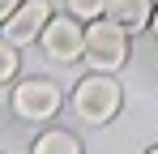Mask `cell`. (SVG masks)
Instances as JSON below:
<instances>
[{"label": "cell", "instance_id": "obj_4", "mask_svg": "<svg viewBox=\"0 0 158 154\" xmlns=\"http://www.w3.org/2000/svg\"><path fill=\"white\" fill-rule=\"evenodd\" d=\"M43 51H47V60H60V64H73L81 51H85V30H81L73 17H52V22L43 26Z\"/></svg>", "mask_w": 158, "mask_h": 154}, {"label": "cell", "instance_id": "obj_9", "mask_svg": "<svg viewBox=\"0 0 158 154\" xmlns=\"http://www.w3.org/2000/svg\"><path fill=\"white\" fill-rule=\"evenodd\" d=\"M13 73H17V47L9 39H0V81H9Z\"/></svg>", "mask_w": 158, "mask_h": 154}, {"label": "cell", "instance_id": "obj_10", "mask_svg": "<svg viewBox=\"0 0 158 154\" xmlns=\"http://www.w3.org/2000/svg\"><path fill=\"white\" fill-rule=\"evenodd\" d=\"M17 4H22V0H0V26H4L13 13H17Z\"/></svg>", "mask_w": 158, "mask_h": 154}, {"label": "cell", "instance_id": "obj_1", "mask_svg": "<svg viewBox=\"0 0 158 154\" xmlns=\"http://www.w3.org/2000/svg\"><path fill=\"white\" fill-rule=\"evenodd\" d=\"M120 81H111L107 73H94V77H81L77 90H73V111H77L85 124H107L115 111H120Z\"/></svg>", "mask_w": 158, "mask_h": 154}, {"label": "cell", "instance_id": "obj_5", "mask_svg": "<svg viewBox=\"0 0 158 154\" xmlns=\"http://www.w3.org/2000/svg\"><path fill=\"white\" fill-rule=\"evenodd\" d=\"M47 22H52V4H47V0H22L17 13L4 22V39H9L13 47H26V43H34V39L43 34Z\"/></svg>", "mask_w": 158, "mask_h": 154}, {"label": "cell", "instance_id": "obj_12", "mask_svg": "<svg viewBox=\"0 0 158 154\" xmlns=\"http://www.w3.org/2000/svg\"><path fill=\"white\" fill-rule=\"evenodd\" d=\"M145 154H158V146H154V150H145Z\"/></svg>", "mask_w": 158, "mask_h": 154}, {"label": "cell", "instance_id": "obj_11", "mask_svg": "<svg viewBox=\"0 0 158 154\" xmlns=\"http://www.w3.org/2000/svg\"><path fill=\"white\" fill-rule=\"evenodd\" d=\"M154 34H158V9H154Z\"/></svg>", "mask_w": 158, "mask_h": 154}, {"label": "cell", "instance_id": "obj_6", "mask_svg": "<svg viewBox=\"0 0 158 154\" xmlns=\"http://www.w3.org/2000/svg\"><path fill=\"white\" fill-rule=\"evenodd\" d=\"M103 17H111L115 26H124V30H145L150 26V17H154V0H107V13Z\"/></svg>", "mask_w": 158, "mask_h": 154}, {"label": "cell", "instance_id": "obj_7", "mask_svg": "<svg viewBox=\"0 0 158 154\" xmlns=\"http://www.w3.org/2000/svg\"><path fill=\"white\" fill-rule=\"evenodd\" d=\"M30 154H81L77 137L73 133H60V128H52V133H43L39 141H34V150Z\"/></svg>", "mask_w": 158, "mask_h": 154}, {"label": "cell", "instance_id": "obj_3", "mask_svg": "<svg viewBox=\"0 0 158 154\" xmlns=\"http://www.w3.org/2000/svg\"><path fill=\"white\" fill-rule=\"evenodd\" d=\"M56 111H60V90H56V81L30 77V81H22V86L13 90V116L39 124V120H52Z\"/></svg>", "mask_w": 158, "mask_h": 154}, {"label": "cell", "instance_id": "obj_2", "mask_svg": "<svg viewBox=\"0 0 158 154\" xmlns=\"http://www.w3.org/2000/svg\"><path fill=\"white\" fill-rule=\"evenodd\" d=\"M85 64H94L98 73H111L128 60V30L115 26L111 17H98V22L85 26Z\"/></svg>", "mask_w": 158, "mask_h": 154}, {"label": "cell", "instance_id": "obj_8", "mask_svg": "<svg viewBox=\"0 0 158 154\" xmlns=\"http://www.w3.org/2000/svg\"><path fill=\"white\" fill-rule=\"evenodd\" d=\"M69 13L73 17H90V22H98L107 13V0H69Z\"/></svg>", "mask_w": 158, "mask_h": 154}]
</instances>
